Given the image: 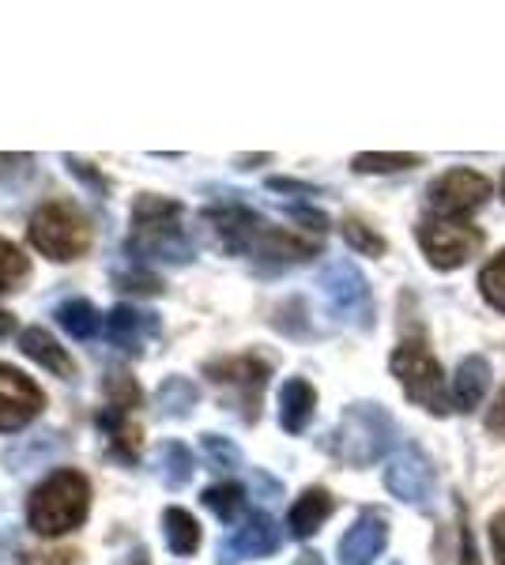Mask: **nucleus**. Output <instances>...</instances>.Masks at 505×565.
<instances>
[{"instance_id":"nucleus-1","label":"nucleus","mask_w":505,"mask_h":565,"mask_svg":"<svg viewBox=\"0 0 505 565\" xmlns=\"http://www.w3.org/2000/svg\"><path fill=\"white\" fill-rule=\"evenodd\" d=\"M125 249L136 260L189 264L197 257V242H192L186 207L170 196L140 193L133 204V234H128Z\"/></svg>"},{"instance_id":"nucleus-2","label":"nucleus","mask_w":505,"mask_h":565,"mask_svg":"<svg viewBox=\"0 0 505 565\" xmlns=\"http://www.w3.org/2000/svg\"><path fill=\"white\" fill-rule=\"evenodd\" d=\"M91 513V482L84 471L61 468L50 479L34 487L27 501V524L39 532L42 540H57V535L76 532Z\"/></svg>"},{"instance_id":"nucleus-3","label":"nucleus","mask_w":505,"mask_h":565,"mask_svg":"<svg viewBox=\"0 0 505 565\" xmlns=\"http://www.w3.org/2000/svg\"><path fill=\"white\" fill-rule=\"evenodd\" d=\"M392 441H397V423L381 404H351L339 415L328 449L351 468H370L392 449Z\"/></svg>"},{"instance_id":"nucleus-4","label":"nucleus","mask_w":505,"mask_h":565,"mask_svg":"<svg viewBox=\"0 0 505 565\" xmlns=\"http://www.w3.org/2000/svg\"><path fill=\"white\" fill-rule=\"evenodd\" d=\"M27 238L53 264L80 260L91 249V223L72 200H45L27 223Z\"/></svg>"},{"instance_id":"nucleus-5","label":"nucleus","mask_w":505,"mask_h":565,"mask_svg":"<svg viewBox=\"0 0 505 565\" xmlns=\"http://www.w3.org/2000/svg\"><path fill=\"white\" fill-rule=\"evenodd\" d=\"M392 377L400 381L403 396L411 404H419L430 415H445L449 412V396H445V373L438 366V359L430 354V348L422 340H403L389 359Z\"/></svg>"},{"instance_id":"nucleus-6","label":"nucleus","mask_w":505,"mask_h":565,"mask_svg":"<svg viewBox=\"0 0 505 565\" xmlns=\"http://www.w3.org/2000/svg\"><path fill=\"white\" fill-rule=\"evenodd\" d=\"M320 295H325L328 309L339 321L355 324V328H374V295L370 282L351 260H333L317 279Z\"/></svg>"},{"instance_id":"nucleus-7","label":"nucleus","mask_w":505,"mask_h":565,"mask_svg":"<svg viewBox=\"0 0 505 565\" xmlns=\"http://www.w3.org/2000/svg\"><path fill=\"white\" fill-rule=\"evenodd\" d=\"M419 245H422V253H427L430 268L453 271V268H461L472 253H480L483 234L475 231V226L461 223V218H445V215L430 212L419 218Z\"/></svg>"},{"instance_id":"nucleus-8","label":"nucleus","mask_w":505,"mask_h":565,"mask_svg":"<svg viewBox=\"0 0 505 565\" xmlns=\"http://www.w3.org/2000/svg\"><path fill=\"white\" fill-rule=\"evenodd\" d=\"M204 377L211 385L227 388L231 396L238 399L234 407H242V418L245 423H256L261 415V396H264V385L272 377V366L256 354H238V359H211L204 366Z\"/></svg>"},{"instance_id":"nucleus-9","label":"nucleus","mask_w":505,"mask_h":565,"mask_svg":"<svg viewBox=\"0 0 505 565\" xmlns=\"http://www.w3.org/2000/svg\"><path fill=\"white\" fill-rule=\"evenodd\" d=\"M486 200H491V181L483 174H475V170H449V174L430 181V189H427L430 212L445 215V218L472 215Z\"/></svg>"},{"instance_id":"nucleus-10","label":"nucleus","mask_w":505,"mask_h":565,"mask_svg":"<svg viewBox=\"0 0 505 565\" xmlns=\"http://www.w3.org/2000/svg\"><path fill=\"white\" fill-rule=\"evenodd\" d=\"M434 463H430V457L419 445H403L397 457L389 460V468H385V487L400 501H408V505H427L434 498Z\"/></svg>"},{"instance_id":"nucleus-11","label":"nucleus","mask_w":505,"mask_h":565,"mask_svg":"<svg viewBox=\"0 0 505 565\" xmlns=\"http://www.w3.org/2000/svg\"><path fill=\"white\" fill-rule=\"evenodd\" d=\"M42 407H45V392L23 370L0 362V430L4 434L23 430L27 423H34L42 415Z\"/></svg>"},{"instance_id":"nucleus-12","label":"nucleus","mask_w":505,"mask_h":565,"mask_svg":"<svg viewBox=\"0 0 505 565\" xmlns=\"http://www.w3.org/2000/svg\"><path fill=\"white\" fill-rule=\"evenodd\" d=\"M200 218L208 223V231L215 234V245L223 253H253L256 238L264 234V218L250 212V207L242 204H223V207H204Z\"/></svg>"},{"instance_id":"nucleus-13","label":"nucleus","mask_w":505,"mask_h":565,"mask_svg":"<svg viewBox=\"0 0 505 565\" xmlns=\"http://www.w3.org/2000/svg\"><path fill=\"white\" fill-rule=\"evenodd\" d=\"M275 546H280V527H275L269 513H253L234 535H227V540L219 543V565L264 558V554H275Z\"/></svg>"},{"instance_id":"nucleus-14","label":"nucleus","mask_w":505,"mask_h":565,"mask_svg":"<svg viewBox=\"0 0 505 565\" xmlns=\"http://www.w3.org/2000/svg\"><path fill=\"white\" fill-rule=\"evenodd\" d=\"M389 543V521L381 513H362L339 540V565H374Z\"/></svg>"},{"instance_id":"nucleus-15","label":"nucleus","mask_w":505,"mask_h":565,"mask_svg":"<svg viewBox=\"0 0 505 565\" xmlns=\"http://www.w3.org/2000/svg\"><path fill=\"white\" fill-rule=\"evenodd\" d=\"M103 332L117 351L140 354L144 343L159 332V321H155V313H136L133 306H117V309H109Z\"/></svg>"},{"instance_id":"nucleus-16","label":"nucleus","mask_w":505,"mask_h":565,"mask_svg":"<svg viewBox=\"0 0 505 565\" xmlns=\"http://www.w3.org/2000/svg\"><path fill=\"white\" fill-rule=\"evenodd\" d=\"M20 351L27 354L31 362H39L42 370H50L53 377H61V381H72L76 377V362H72V354L61 348L57 340H53L45 328H23L20 332Z\"/></svg>"},{"instance_id":"nucleus-17","label":"nucleus","mask_w":505,"mask_h":565,"mask_svg":"<svg viewBox=\"0 0 505 565\" xmlns=\"http://www.w3.org/2000/svg\"><path fill=\"white\" fill-rule=\"evenodd\" d=\"M320 249L317 242H306L291 231H280V226H264V234L253 245V257L256 260H275V264H298L309 260Z\"/></svg>"},{"instance_id":"nucleus-18","label":"nucleus","mask_w":505,"mask_h":565,"mask_svg":"<svg viewBox=\"0 0 505 565\" xmlns=\"http://www.w3.org/2000/svg\"><path fill=\"white\" fill-rule=\"evenodd\" d=\"M314 407H317V392L309 381L302 377H291L283 381L280 388V426L287 434H302L314 418Z\"/></svg>"},{"instance_id":"nucleus-19","label":"nucleus","mask_w":505,"mask_h":565,"mask_svg":"<svg viewBox=\"0 0 505 565\" xmlns=\"http://www.w3.org/2000/svg\"><path fill=\"white\" fill-rule=\"evenodd\" d=\"M333 509H336V501L328 490H320V487H309L306 494H302L295 505H291V513H287V527H291V535L295 540H309L314 532H320V524L333 516Z\"/></svg>"},{"instance_id":"nucleus-20","label":"nucleus","mask_w":505,"mask_h":565,"mask_svg":"<svg viewBox=\"0 0 505 565\" xmlns=\"http://www.w3.org/2000/svg\"><path fill=\"white\" fill-rule=\"evenodd\" d=\"M486 388H491V362H486L483 354H472V359L461 362V370H456V377H453L456 412H472V407H480Z\"/></svg>"},{"instance_id":"nucleus-21","label":"nucleus","mask_w":505,"mask_h":565,"mask_svg":"<svg viewBox=\"0 0 505 565\" xmlns=\"http://www.w3.org/2000/svg\"><path fill=\"white\" fill-rule=\"evenodd\" d=\"M98 426L109 434V445H114L122 460L133 463L136 457H140V426L133 423V415H128V412L103 407V412H98Z\"/></svg>"},{"instance_id":"nucleus-22","label":"nucleus","mask_w":505,"mask_h":565,"mask_svg":"<svg viewBox=\"0 0 505 565\" xmlns=\"http://www.w3.org/2000/svg\"><path fill=\"white\" fill-rule=\"evenodd\" d=\"M57 324L64 332L72 335V340H95L98 332H103V313H98L95 306L87 302V298H69V302L57 306Z\"/></svg>"},{"instance_id":"nucleus-23","label":"nucleus","mask_w":505,"mask_h":565,"mask_svg":"<svg viewBox=\"0 0 505 565\" xmlns=\"http://www.w3.org/2000/svg\"><path fill=\"white\" fill-rule=\"evenodd\" d=\"M162 535H167V546L178 554V558H189V554H197V546H200L197 516L178 505H170L167 513H162Z\"/></svg>"},{"instance_id":"nucleus-24","label":"nucleus","mask_w":505,"mask_h":565,"mask_svg":"<svg viewBox=\"0 0 505 565\" xmlns=\"http://www.w3.org/2000/svg\"><path fill=\"white\" fill-rule=\"evenodd\" d=\"M200 404V388L189 377H167L159 385V412L167 418H186Z\"/></svg>"},{"instance_id":"nucleus-25","label":"nucleus","mask_w":505,"mask_h":565,"mask_svg":"<svg viewBox=\"0 0 505 565\" xmlns=\"http://www.w3.org/2000/svg\"><path fill=\"white\" fill-rule=\"evenodd\" d=\"M192 452L181 441H162L159 445V476L170 490H181L186 482H192Z\"/></svg>"},{"instance_id":"nucleus-26","label":"nucleus","mask_w":505,"mask_h":565,"mask_svg":"<svg viewBox=\"0 0 505 565\" xmlns=\"http://www.w3.org/2000/svg\"><path fill=\"white\" fill-rule=\"evenodd\" d=\"M27 279H31V260L20 253V245L0 238V295L20 290Z\"/></svg>"},{"instance_id":"nucleus-27","label":"nucleus","mask_w":505,"mask_h":565,"mask_svg":"<svg viewBox=\"0 0 505 565\" xmlns=\"http://www.w3.org/2000/svg\"><path fill=\"white\" fill-rule=\"evenodd\" d=\"M204 505L219 516L223 524H231L238 513L245 509V490L238 482H223V487H208L204 490Z\"/></svg>"},{"instance_id":"nucleus-28","label":"nucleus","mask_w":505,"mask_h":565,"mask_svg":"<svg viewBox=\"0 0 505 565\" xmlns=\"http://www.w3.org/2000/svg\"><path fill=\"white\" fill-rule=\"evenodd\" d=\"M351 167L358 174H397V170L422 167V154H355Z\"/></svg>"},{"instance_id":"nucleus-29","label":"nucleus","mask_w":505,"mask_h":565,"mask_svg":"<svg viewBox=\"0 0 505 565\" xmlns=\"http://www.w3.org/2000/svg\"><path fill=\"white\" fill-rule=\"evenodd\" d=\"M140 404H144L140 385H136L128 373H109V377H106V407H117V412L133 415Z\"/></svg>"},{"instance_id":"nucleus-30","label":"nucleus","mask_w":505,"mask_h":565,"mask_svg":"<svg viewBox=\"0 0 505 565\" xmlns=\"http://www.w3.org/2000/svg\"><path fill=\"white\" fill-rule=\"evenodd\" d=\"M344 242L362 257H381L385 253V238L374 226H366L362 218H344Z\"/></svg>"},{"instance_id":"nucleus-31","label":"nucleus","mask_w":505,"mask_h":565,"mask_svg":"<svg viewBox=\"0 0 505 565\" xmlns=\"http://www.w3.org/2000/svg\"><path fill=\"white\" fill-rule=\"evenodd\" d=\"M200 449H204V457L215 463L219 471H234L242 468V449L231 441V437H219V434H204L200 437Z\"/></svg>"},{"instance_id":"nucleus-32","label":"nucleus","mask_w":505,"mask_h":565,"mask_svg":"<svg viewBox=\"0 0 505 565\" xmlns=\"http://www.w3.org/2000/svg\"><path fill=\"white\" fill-rule=\"evenodd\" d=\"M480 290L486 302L505 313V249L480 271Z\"/></svg>"},{"instance_id":"nucleus-33","label":"nucleus","mask_w":505,"mask_h":565,"mask_svg":"<svg viewBox=\"0 0 505 565\" xmlns=\"http://www.w3.org/2000/svg\"><path fill=\"white\" fill-rule=\"evenodd\" d=\"M117 287L133 290V295H162V282L151 276V271H128V276H117Z\"/></svg>"},{"instance_id":"nucleus-34","label":"nucleus","mask_w":505,"mask_h":565,"mask_svg":"<svg viewBox=\"0 0 505 565\" xmlns=\"http://www.w3.org/2000/svg\"><path fill=\"white\" fill-rule=\"evenodd\" d=\"M456 516H461V562L464 565H480V554H475V540H472V527H467L464 501H456Z\"/></svg>"},{"instance_id":"nucleus-35","label":"nucleus","mask_w":505,"mask_h":565,"mask_svg":"<svg viewBox=\"0 0 505 565\" xmlns=\"http://www.w3.org/2000/svg\"><path fill=\"white\" fill-rule=\"evenodd\" d=\"M64 167H69L76 178H84L87 185H95V189H98V196L109 193V181H106L103 174H95V170H91V162H80V159H72V154H64Z\"/></svg>"},{"instance_id":"nucleus-36","label":"nucleus","mask_w":505,"mask_h":565,"mask_svg":"<svg viewBox=\"0 0 505 565\" xmlns=\"http://www.w3.org/2000/svg\"><path fill=\"white\" fill-rule=\"evenodd\" d=\"M486 430L505 437V388L498 392V399H494V407L486 412Z\"/></svg>"},{"instance_id":"nucleus-37","label":"nucleus","mask_w":505,"mask_h":565,"mask_svg":"<svg viewBox=\"0 0 505 565\" xmlns=\"http://www.w3.org/2000/svg\"><path fill=\"white\" fill-rule=\"evenodd\" d=\"M491 546H494V558H498V565H505V513H498L491 521Z\"/></svg>"},{"instance_id":"nucleus-38","label":"nucleus","mask_w":505,"mask_h":565,"mask_svg":"<svg viewBox=\"0 0 505 565\" xmlns=\"http://www.w3.org/2000/svg\"><path fill=\"white\" fill-rule=\"evenodd\" d=\"M76 554L72 551H57V554H27V565H72Z\"/></svg>"},{"instance_id":"nucleus-39","label":"nucleus","mask_w":505,"mask_h":565,"mask_svg":"<svg viewBox=\"0 0 505 565\" xmlns=\"http://www.w3.org/2000/svg\"><path fill=\"white\" fill-rule=\"evenodd\" d=\"M253 482H256V490H264V494H269V501L280 498V482H272L264 471H253Z\"/></svg>"},{"instance_id":"nucleus-40","label":"nucleus","mask_w":505,"mask_h":565,"mask_svg":"<svg viewBox=\"0 0 505 565\" xmlns=\"http://www.w3.org/2000/svg\"><path fill=\"white\" fill-rule=\"evenodd\" d=\"M12 332H15V317L0 309V340H4V335H12Z\"/></svg>"},{"instance_id":"nucleus-41","label":"nucleus","mask_w":505,"mask_h":565,"mask_svg":"<svg viewBox=\"0 0 505 565\" xmlns=\"http://www.w3.org/2000/svg\"><path fill=\"white\" fill-rule=\"evenodd\" d=\"M298 565H320V558H317V554H302Z\"/></svg>"},{"instance_id":"nucleus-42","label":"nucleus","mask_w":505,"mask_h":565,"mask_svg":"<svg viewBox=\"0 0 505 565\" xmlns=\"http://www.w3.org/2000/svg\"><path fill=\"white\" fill-rule=\"evenodd\" d=\"M502 196H505V178H502Z\"/></svg>"}]
</instances>
